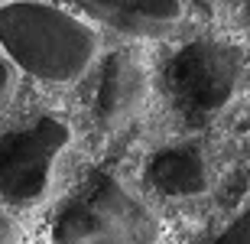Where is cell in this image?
Listing matches in <instances>:
<instances>
[{
    "label": "cell",
    "mask_w": 250,
    "mask_h": 244,
    "mask_svg": "<svg viewBox=\"0 0 250 244\" xmlns=\"http://www.w3.org/2000/svg\"><path fill=\"white\" fill-rule=\"evenodd\" d=\"M59 244H156L159 218L111 173H94L52 225Z\"/></svg>",
    "instance_id": "3"
},
{
    "label": "cell",
    "mask_w": 250,
    "mask_h": 244,
    "mask_svg": "<svg viewBox=\"0 0 250 244\" xmlns=\"http://www.w3.org/2000/svg\"><path fill=\"white\" fill-rule=\"evenodd\" d=\"M13 91H17V68L0 52V114L7 111V104L13 101Z\"/></svg>",
    "instance_id": "9"
},
{
    "label": "cell",
    "mask_w": 250,
    "mask_h": 244,
    "mask_svg": "<svg viewBox=\"0 0 250 244\" xmlns=\"http://www.w3.org/2000/svg\"><path fill=\"white\" fill-rule=\"evenodd\" d=\"M211 244H250V208H244Z\"/></svg>",
    "instance_id": "8"
},
{
    "label": "cell",
    "mask_w": 250,
    "mask_h": 244,
    "mask_svg": "<svg viewBox=\"0 0 250 244\" xmlns=\"http://www.w3.org/2000/svg\"><path fill=\"white\" fill-rule=\"evenodd\" d=\"M72 143V127L59 117L0 133V196L10 205L29 208L49 192L56 160Z\"/></svg>",
    "instance_id": "4"
},
{
    "label": "cell",
    "mask_w": 250,
    "mask_h": 244,
    "mask_svg": "<svg viewBox=\"0 0 250 244\" xmlns=\"http://www.w3.org/2000/svg\"><path fill=\"white\" fill-rule=\"evenodd\" d=\"M244 49L221 39H192L169 56L163 68V88L182 121L208 124L234 104L244 88Z\"/></svg>",
    "instance_id": "2"
},
{
    "label": "cell",
    "mask_w": 250,
    "mask_h": 244,
    "mask_svg": "<svg viewBox=\"0 0 250 244\" xmlns=\"http://www.w3.org/2000/svg\"><path fill=\"white\" fill-rule=\"evenodd\" d=\"M0 49L13 62V68L39 82L65 85L91 68L98 56V33L65 7L3 3Z\"/></svg>",
    "instance_id": "1"
},
{
    "label": "cell",
    "mask_w": 250,
    "mask_h": 244,
    "mask_svg": "<svg viewBox=\"0 0 250 244\" xmlns=\"http://www.w3.org/2000/svg\"><path fill=\"white\" fill-rule=\"evenodd\" d=\"M78 10L130 39L169 36L172 29L182 26L188 13V7L179 0H111V3H82Z\"/></svg>",
    "instance_id": "6"
},
{
    "label": "cell",
    "mask_w": 250,
    "mask_h": 244,
    "mask_svg": "<svg viewBox=\"0 0 250 244\" xmlns=\"http://www.w3.org/2000/svg\"><path fill=\"white\" fill-rule=\"evenodd\" d=\"M241 17L247 20V26H250V3H244V7H241Z\"/></svg>",
    "instance_id": "11"
},
{
    "label": "cell",
    "mask_w": 250,
    "mask_h": 244,
    "mask_svg": "<svg viewBox=\"0 0 250 244\" xmlns=\"http://www.w3.org/2000/svg\"><path fill=\"white\" fill-rule=\"evenodd\" d=\"M149 68L137 49H117L104 59L94 88V121L104 131H121L146 108Z\"/></svg>",
    "instance_id": "5"
},
{
    "label": "cell",
    "mask_w": 250,
    "mask_h": 244,
    "mask_svg": "<svg viewBox=\"0 0 250 244\" xmlns=\"http://www.w3.org/2000/svg\"><path fill=\"white\" fill-rule=\"evenodd\" d=\"M0 244H17V225L0 215Z\"/></svg>",
    "instance_id": "10"
},
{
    "label": "cell",
    "mask_w": 250,
    "mask_h": 244,
    "mask_svg": "<svg viewBox=\"0 0 250 244\" xmlns=\"http://www.w3.org/2000/svg\"><path fill=\"white\" fill-rule=\"evenodd\" d=\"M143 179L166 199H195L211 189V160L198 143H172L146 160Z\"/></svg>",
    "instance_id": "7"
}]
</instances>
